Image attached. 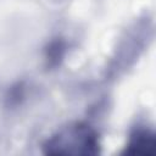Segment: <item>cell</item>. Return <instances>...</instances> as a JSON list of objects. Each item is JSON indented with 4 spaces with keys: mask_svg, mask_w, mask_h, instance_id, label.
Masks as SVG:
<instances>
[{
    "mask_svg": "<svg viewBox=\"0 0 156 156\" xmlns=\"http://www.w3.org/2000/svg\"><path fill=\"white\" fill-rule=\"evenodd\" d=\"M98 133L87 123H71L43 144V151L49 156H94L99 154Z\"/></svg>",
    "mask_w": 156,
    "mask_h": 156,
    "instance_id": "cell-1",
    "label": "cell"
},
{
    "mask_svg": "<svg viewBox=\"0 0 156 156\" xmlns=\"http://www.w3.org/2000/svg\"><path fill=\"white\" fill-rule=\"evenodd\" d=\"M132 156H152L156 152V139L149 130H136L129 139L126 151Z\"/></svg>",
    "mask_w": 156,
    "mask_h": 156,
    "instance_id": "cell-2",
    "label": "cell"
}]
</instances>
